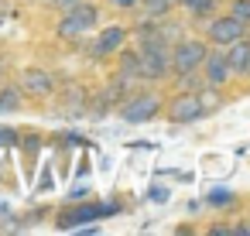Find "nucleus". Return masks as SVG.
I'll return each instance as SVG.
<instances>
[{
	"label": "nucleus",
	"instance_id": "nucleus-1",
	"mask_svg": "<svg viewBox=\"0 0 250 236\" xmlns=\"http://www.w3.org/2000/svg\"><path fill=\"white\" fill-rule=\"evenodd\" d=\"M206 52H209V41L182 38V41H175V48L168 52V65H171V72H192V69L202 65Z\"/></svg>",
	"mask_w": 250,
	"mask_h": 236
},
{
	"label": "nucleus",
	"instance_id": "nucleus-2",
	"mask_svg": "<svg viewBox=\"0 0 250 236\" xmlns=\"http://www.w3.org/2000/svg\"><path fill=\"white\" fill-rule=\"evenodd\" d=\"M154 113H161V96L158 93H137L134 99H127L120 106V120H127V123H144Z\"/></svg>",
	"mask_w": 250,
	"mask_h": 236
},
{
	"label": "nucleus",
	"instance_id": "nucleus-3",
	"mask_svg": "<svg viewBox=\"0 0 250 236\" xmlns=\"http://www.w3.org/2000/svg\"><path fill=\"white\" fill-rule=\"evenodd\" d=\"M247 35V24H240L236 18H212L209 21V31H206V41L209 45H216V48H226V45H233L236 38H243Z\"/></svg>",
	"mask_w": 250,
	"mask_h": 236
},
{
	"label": "nucleus",
	"instance_id": "nucleus-4",
	"mask_svg": "<svg viewBox=\"0 0 250 236\" xmlns=\"http://www.w3.org/2000/svg\"><path fill=\"white\" fill-rule=\"evenodd\" d=\"M199 117H206V113H202V103H199V93L182 89V93L168 103V120H171V123H195Z\"/></svg>",
	"mask_w": 250,
	"mask_h": 236
},
{
	"label": "nucleus",
	"instance_id": "nucleus-5",
	"mask_svg": "<svg viewBox=\"0 0 250 236\" xmlns=\"http://www.w3.org/2000/svg\"><path fill=\"white\" fill-rule=\"evenodd\" d=\"M18 86H21V93L31 96V99H48V96L55 93V79H52V72H45V69H24Z\"/></svg>",
	"mask_w": 250,
	"mask_h": 236
},
{
	"label": "nucleus",
	"instance_id": "nucleus-6",
	"mask_svg": "<svg viewBox=\"0 0 250 236\" xmlns=\"http://www.w3.org/2000/svg\"><path fill=\"white\" fill-rule=\"evenodd\" d=\"M202 82L206 86H216V89H223L226 82H229V65H226V52L219 48V52H206V59H202Z\"/></svg>",
	"mask_w": 250,
	"mask_h": 236
},
{
	"label": "nucleus",
	"instance_id": "nucleus-7",
	"mask_svg": "<svg viewBox=\"0 0 250 236\" xmlns=\"http://www.w3.org/2000/svg\"><path fill=\"white\" fill-rule=\"evenodd\" d=\"M127 35H130V28H124V24H110V28L96 38V45H93V59H106V55L120 52L124 41H127Z\"/></svg>",
	"mask_w": 250,
	"mask_h": 236
},
{
	"label": "nucleus",
	"instance_id": "nucleus-8",
	"mask_svg": "<svg viewBox=\"0 0 250 236\" xmlns=\"http://www.w3.org/2000/svg\"><path fill=\"white\" fill-rule=\"evenodd\" d=\"M113 205H79V209H69L59 216V229H72L79 222H96L100 216H110Z\"/></svg>",
	"mask_w": 250,
	"mask_h": 236
},
{
	"label": "nucleus",
	"instance_id": "nucleus-9",
	"mask_svg": "<svg viewBox=\"0 0 250 236\" xmlns=\"http://www.w3.org/2000/svg\"><path fill=\"white\" fill-rule=\"evenodd\" d=\"M168 72H171V65H168L165 52H141V62H137L141 79H165Z\"/></svg>",
	"mask_w": 250,
	"mask_h": 236
},
{
	"label": "nucleus",
	"instance_id": "nucleus-10",
	"mask_svg": "<svg viewBox=\"0 0 250 236\" xmlns=\"http://www.w3.org/2000/svg\"><path fill=\"white\" fill-rule=\"evenodd\" d=\"M223 52H226V65H229V72L247 76V65H250V38L243 35V38H236L233 45H226Z\"/></svg>",
	"mask_w": 250,
	"mask_h": 236
},
{
	"label": "nucleus",
	"instance_id": "nucleus-11",
	"mask_svg": "<svg viewBox=\"0 0 250 236\" xmlns=\"http://www.w3.org/2000/svg\"><path fill=\"white\" fill-rule=\"evenodd\" d=\"M55 35H59L62 41H72V45H76V41H83V38L89 35V28H86L79 18H72V14L65 11V14H62V21L55 24Z\"/></svg>",
	"mask_w": 250,
	"mask_h": 236
},
{
	"label": "nucleus",
	"instance_id": "nucleus-12",
	"mask_svg": "<svg viewBox=\"0 0 250 236\" xmlns=\"http://www.w3.org/2000/svg\"><path fill=\"white\" fill-rule=\"evenodd\" d=\"M21 103H24V93H21V86H0V113H14V110H21Z\"/></svg>",
	"mask_w": 250,
	"mask_h": 236
},
{
	"label": "nucleus",
	"instance_id": "nucleus-13",
	"mask_svg": "<svg viewBox=\"0 0 250 236\" xmlns=\"http://www.w3.org/2000/svg\"><path fill=\"white\" fill-rule=\"evenodd\" d=\"M69 14H72V18H79L89 31H93V28H96V21H100V11H96L93 4H86V0H76V4L69 7Z\"/></svg>",
	"mask_w": 250,
	"mask_h": 236
},
{
	"label": "nucleus",
	"instance_id": "nucleus-14",
	"mask_svg": "<svg viewBox=\"0 0 250 236\" xmlns=\"http://www.w3.org/2000/svg\"><path fill=\"white\" fill-rule=\"evenodd\" d=\"M137 62H141V52H120V79H124V82L141 79V76H137Z\"/></svg>",
	"mask_w": 250,
	"mask_h": 236
},
{
	"label": "nucleus",
	"instance_id": "nucleus-15",
	"mask_svg": "<svg viewBox=\"0 0 250 236\" xmlns=\"http://www.w3.org/2000/svg\"><path fill=\"white\" fill-rule=\"evenodd\" d=\"M178 4L192 14V18H209L216 11V0H178Z\"/></svg>",
	"mask_w": 250,
	"mask_h": 236
},
{
	"label": "nucleus",
	"instance_id": "nucleus-16",
	"mask_svg": "<svg viewBox=\"0 0 250 236\" xmlns=\"http://www.w3.org/2000/svg\"><path fill=\"white\" fill-rule=\"evenodd\" d=\"M137 4L147 11V18H165V14L178 4V0H137Z\"/></svg>",
	"mask_w": 250,
	"mask_h": 236
},
{
	"label": "nucleus",
	"instance_id": "nucleus-17",
	"mask_svg": "<svg viewBox=\"0 0 250 236\" xmlns=\"http://www.w3.org/2000/svg\"><path fill=\"white\" fill-rule=\"evenodd\" d=\"M229 18H236L240 24L250 28V0H233V4H229Z\"/></svg>",
	"mask_w": 250,
	"mask_h": 236
},
{
	"label": "nucleus",
	"instance_id": "nucleus-18",
	"mask_svg": "<svg viewBox=\"0 0 250 236\" xmlns=\"http://www.w3.org/2000/svg\"><path fill=\"white\" fill-rule=\"evenodd\" d=\"M206 202H209V205H219V209H223V205H233V202H236V195H233L229 188H212Z\"/></svg>",
	"mask_w": 250,
	"mask_h": 236
},
{
	"label": "nucleus",
	"instance_id": "nucleus-19",
	"mask_svg": "<svg viewBox=\"0 0 250 236\" xmlns=\"http://www.w3.org/2000/svg\"><path fill=\"white\" fill-rule=\"evenodd\" d=\"M21 140V134L14 130V127H0V147H11V144H18Z\"/></svg>",
	"mask_w": 250,
	"mask_h": 236
},
{
	"label": "nucleus",
	"instance_id": "nucleus-20",
	"mask_svg": "<svg viewBox=\"0 0 250 236\" xmlns=\"http://www.w3.org/2000/svg\"><path fill=\"white\" fill-rule=\"evenodd\" d=\"M113 7H120V11H130V7H137V0H110Z\"/></svg>",
	"mask_w": 250,
	"mask_h": 236
},
{
	"label": "nucleus",
	"instance_id": "nucleus-21",
	"mask_svg": "<svg viewBox=\"0 0 250 236\" xmlns=\"http://www.w3.org/2000/svg\"><path fill=\"white\" fill-rule=\"evenodd\" d=\"M151 198H154V202H165L168 192H165V188H151Z\"/></svg>",
	"mask_w": 250,
	"mask_h": 236
},
{
	"label": "nucleus",
	"instance_id": "nucleus-22",
	"mask_svg": "<svg viewBox=\"0 0 250 236\" xmlns=\"http://www.w3.org/2000/svg\"><path fill=\"white\" fill-rule=\"evenodd\" d=\"M247 76H250V65H247Z\"/></svg>",
	"mask_w": 250,
	"mask_h": 236
}]
</instances>
